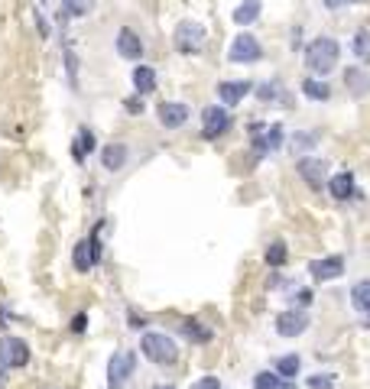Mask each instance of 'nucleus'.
<instances>
[{
  "label": "nucleus",
  "instance_id": "nucleus-10",
  "mask_svg": "<svg viewBox=\"0 0 370 389\" xmlns=\"http://www.w3.org/2000/svg\"><path fill=\"white\" fill-rule=\"evenodd\" d=\"M295 169H299V176H302L312 188L325 185V159H319V156H302V159L295 162Z\"/></svg>",
  "mask_w": 370,
  "mask_h": 389
},
{
  "label": "nucleus",
  "instance_id": "nucleus-12",
  "mask_svg": "<svg viewBox=\"0 0 370 389\" xmlns=\"http://www.w3.org/2000/svg\"><path fill=\"white\" fill-rule=\"evenodd\" d=\"M250 91H253L250 81H221V85H218V98H221V104H224V107L241 104Z\"/></svg>",
  "mask_w": 370,
  "mask_h": 389
},
{
  "label": "nucleus",
  "instance_id": "nucleus-24",
  "mask_svg": "<svg viewBox=\"0 0 370 389\" xmlns=\"http://www.w3.org/2000/svg\"><path fill=\"white\" fill-rule=\"evenodd\" d=\"M302 94H305V98H312V101H328L331 88L325 85V81H319V78H305V81H302Z\"/></svg>",
  "mask_w": 370,
  "mask_h": 389
},
{
  "label": "nucleus",
  "instance_id": "nucleus-28",
  "mask_svg": "<svg viewBox=\"0 0 370 389\" xmlns=\"http://www.w3.org/2000/svg\"><path fill=\"white\" fill-rule=\"evenodd\" d=\"M354 55L364 62H370V33L367 29H361V33L354 36Z\"/></svg>",
  "mask_w": 370,
  "mask_h": 389
},
{
  "label": "nucleus",
  "instance_id": "nucleus-6",
  "mask_svg": "<svg viewBox=\"0 0 370 389\" xmlns=\"http://www.w3.org/2000/svg\"><path fill=\"white\" fill-rule=\"evenodd\" d=\"M0 360L7 364V370H23V367L30 364V347H26V341L7 334V338L0 341Z\"/></svg>",
  "mask_w": 370,
  "mask_h": 389
},
{
  "label": "nucleus",
  "instance_id": "nucleus-1",
  "mask_svg": "<svg viewBox=\"0 0 370 389\" xmlns=\"http://www.w3.org/2000/svg\"><path fill=\"white\" fill-rule=\"evenodd\" d=\"M338 59H341V49H338V43L331 36H315V39L305 46V65H309V72H315V75L335 72Z\"/></svg>",
  "mask_w": 370,
  "mask_h": 389
},
{
  "label": "nucleus",
  "instance_id": "nucleus-29",
  "mask_svg": "<svg viewBox=\"0 0 370 389\" xmlns=\"http://www.w3.org/2000/svg\"><path fill=\"white\" fill-rule=\"evenodd\" d=\"M267 263L269 266H283V263H286V244H283V240L267 246Z\"/></svg>",
  "mask_w": 370,
  "mask_h": 389
},
{
  "label": "nucleus",
  "instance_id": "nucleus-31",
  "mask_svg": "<svg viewBox=\"0 0 370 389\" xmlns=\"http://www.w3.org/2000/svg\"><path fill=\"white\" fill-rule=\"evenodd\" d=\"M319 143V133H295V140H293V146H295V152H305V150H312V146Z\"/></svg>",
  "mask_w": 370,
  "mask_h": 389
},
{
  "label": "nucleus",
  "instance_id": "nucleus-40",
  "mask_svg": "<svg viewBox=\"0 0 370 389\" xmlns=\"http://www.w3.org/2000/svg\"><path fill=\"white\" fill-rule=\"evenodd\" d=\"M351 4H357V0H351Z\"/></svg>",
  "mask_w": 370,
  "mask_h": 389
},
{
  "label": "nucleus",
  "instance_id": "nucleus-37",
  "mask_svg": "<svg viewBox=\"0 0 370 389\" xmlns=\"http://www.w3.org/2000/svg\"><path fill=\"white\" fill-rule=\"evenodd\" d=\"M4 380H7V364L0 360V386H4Z\"/></svg>",
  "mask_w": 370,
  "mask_h": 389
},
{
  "label": "nucleus",
  "instance_id": "nucleus-33",
  "mask_svg": "<svg viewBox=\"0 0 370 389\" xmlns=\"http://www.w3.org/2000/svg\"><path fill=\"white\" fill-rule=\"evenodd\" d=\"M124 107H127V114H143V98H140V94H136V98H127Z\"/></svg>",
  "mask_w": 370,
  "mask_h": 389
},
{
  "label": "nucleus",
  "instance_id": "nucleus-16",
  "mask_svg": "<svg viewBox=\"0 0 370 389\" xmlns=\"http://www.w3.org/2000/svg\"><path fill=\"white\" fill-rule=\"evenodd\" d=\"M134 88H136V94L140 98H146V94H153L156 91V68H150V65H136L134 68Z\"/></svg>",
  "mask_w": 370,
  "mask_h": 389
},
{
  "label": "nucleus",
  "instance_id": "nucleus-26",
  "mask_svg": "<svg viewBox=\"0 0 370 389\" xmlns=\"http://www.w3.org/2000/svg\"><path fill=\"white\" fill-rule=\"evenodd\" d=\"M351 302L361 308V312H370V279H361L351 289Z\"/></svg>",
  "mask_w": 370,
  "mask_h": 389
},
{
  "label": "nucleus",
  "instance_id": "nucleus-38",
  "mask_svg": "<svg viewBox=\"0 0 370 389\" xmlns=\"http://www.w3.org/2000/svg\"><path fill=\"white\" fill-rule=\"evenodd\" d=\"M153 389H176L172 383H162V386H153Z\"/></svg>",
  "mask_w": 370,
  "mask_h": 389
},
{
  "label": "nucleus",
  "instance_id": "nucleus-25",
  "mask_svg": "<svg viewBox=\"0 0 370 389\" xmlns=\"http://www.w3.org/2000/svg\"><path fill=\"white\" fill-rule=\"evenodd\" d=\"M72 263H75L78 272H88L94 266V263H91V250H88V240H78V244H75V250H72Z\"/></svg>",
  "mask_w": 370,
  "mask_h": 389
},
{
  "label": "nucleus",
  "instance_id": "nucleus-39",
  "mask_svg": "<svg viewBox=\"0 0 370 389\" xmlns=\"http://www.w3.org/2000/svg\"><path fill=\"white\" fill-rule=\"evenodd\" d=\"M367 328H370V318H367Z\"/></svg>",
  "mask_w": 370,
  "mask_h": 389
},
{
  "label": "nucleus",
  "instance_id": "nucleus-15",
  "mask_svg": "<svg viewBox=\"0 0 370 389\" xmlns=\"http://www.w3.org/2000/svg\"><path fill=\"white\" fill-rule=\"evenodd\" d=\"M127 152H130V150H127L124 143H108L101 150V166L108 172H120L127 166Z\"/></svg>",
  "mask_w": 370,
  "mask_h": 389
},
{
  "label": "nucleus",
  "instance_id": "nucleus-14",
  "mask_svg": "<svg viewBox=\"0 0 370 389\" xmlns=\"http://www.w3.org/2000/svg\"><path fill=\"white\" fill-rule=\"evenodd\" d=\"M117 52L124 59H143V43H140V36L130 26H124L117 33Z\"/></svg>",
  "mask_w": 370,
  "mask_h": 389
},
{
  "label": "nucleus",
  "instance_id": "nucleus-21",
  "mask_svg": "<svg viewBox=\"0 0 370 389\" xmlns=\"http://www.w3.org/2000/svg\"><path fill=\"white\" fill-rule=\"evenodd\" d=\"M253 389H295L289 380H283V376H276L273 370H263L253 376Z\"/></svg>",
  "mask_w": 370,
  "mask_h": 389
},
{
  "label": "nucleus",
  "instance_id": "nucleus-4",
  "mask_svg": "<svg viewBox=\"0 0 370 389\" xmlns=\"http://www.w3.org/2000/svg\"><path fill=\"white\" fill-rule=\"evenodd\" d=\"M205 39H208V33H205L202 23H192V20H185V23H179L176 29V46L182 55H198L205 46Z\"/></svg>",
  "mask_w": 370,
  "mask_h": 389
},
{
  "label": "nucleus",
  "instance_id": "nucleus-20",
  "mask_svg": "<svg viewBox=\"0 0 370 389\" xmlns=\"http://www.w3.org/2000/svg\"><path fill=\"white\" fill-rule=\"evenodd\" d=\"M88 152H94V133L88 127H82L75 136V143H72V156H75V162H84Z\"/></svg>",
  "mask_w": 370,
  "mask_h": 389
},
{
  "label": "nucleus",
  "instance_id": "nucleus-30",
  "mask_svg": "<svg viewBox=\"0 0 370 389\" xmlns=\"http://www.w3.org/2000/svg\"><path fill=\"white\" fill-rule=\"evenodd\" d=\"M345 81H347V88H354V91H367L364 72H357V68H347V72H345Z\"/></svg>",
  "mask_w": 370,
  "mask_h": 389
},
{
  "label": "nucleus",
  "instance_id": "nucleus-32",
  "mask_svg": "<svg viewBox=\"0 0 370 389\" xmlns=\"http://www.w3.org/2000/svg\"><path fill=\"white\" fill-rule=\"evenodd\" d=\"M309 389H335V376L331 373H315V376H309Z\"/></svg>",
  "mask_w": 370,
  "mask_h": 389
},
{
  "label": "nucleus",
  "instance_id": "nucleus-9",
  "mask_svg": "<svg viewBox=\"0 0 370 389\" xmlns=\"http://www.w3.org/2000/svg\"><path fill=\"white\" fill-rule=\"evenodd\" d=\"M250 140H253V150L260 152V156H269V152H276L283 146V127L273 124V127H250Z\"/></svg>",
  "mask_w": 370,
  "mask_h": 389
},
{
  "label": "nucleus",
  "instance_id": "nucleus-3",
  "mask_svg": "<svg viewBox=\"0 0 370 389\" xmlns=\"http://www.w3.org/2000/svg\"><path fill=\"white\" fill-rule=\"evenodd\" d=\"M134 370H136L134 350H117L108 364V389H124V383L134 376Z\"/></svg>",
  "mask_w": 370,
  "mask_h": 389
},
{
  "label": "nucleus",
  "instance_id": "nucleus-35",
  "mask_svg": "<svg viewBox=\"0 0 370 389\" xmlns=\"http://www.w3.org/2000/svg\"><path fill=\"white\" fill-rule=\"evenodd\" d=\"M192 389H224V386H221V380H215V376H202Z\"/></svg>",
  "mask_w": 370,
  "mask_h": 389
},
{
  "label": "nucleus",
  "instance_id": "nucleus-5",
  "mask_svg": "<svg viewBox=\"0 0 370 389\" xmlns=\"http://www.w3.org/2000/svg\"><path fill=\"white\" fill-rule=\"evenodd\" d=\"M227 59L234 62V65L260 62V59H263V46L257 43V36H253V33H241V36H234V43H231V52H227Z\"/></svg>",
  "mask_w": 370,
  "mask_h": 389
},
{
  "label": "nucleus",
  "instance_id": "nucleus-19",
  "mask_svg": "<svg viewBox=\"0 0 370 389\" xmlns=\"http://www.w3.org/2000/svg\"><path fill=\"white\" fill-rule=\"evenodd\" d=\"M182 334L192 341V344H208V341L215 338V334H211L202 322H195V318H185V322H182Z\"/></svg>",
  "mask_w": 370,
  "mask_h": 389
},
{
  "label": "nucleus",
  "instance_id": "nucleus-8",
  "mask_svg": "<svg viewBox=\"0 0 370 389\" xmlns=\"http://www.w3.org/2000/svg\"><path fill=\"white\" fill-rule=\"evenodd\" d=\"M305 328H309V312H302V308H286V312L276 315L279 338H299Z\"/></svg>",
  "mask_w": 370,
  "mask_h": 389
},
{
  "label": "nucleus",
  "instance_id": "nucleus-22",
  "mask_svg": "<svg viewBox=\"0 0 370 389\" xmlns=\"http://www.w3.org/2000/svg\"><path fill=\"white\" fill-rule=\"evenodd\" d=\"M257 94H260V101H267V104H269V101H279V104H283V107H289V104H293V98H289V91H286V88H283V85H279V81H269V85H263Z\"/></svg>",
  "mask_w": 370,
  "mask_h": 389
},
{
  "label": "nucleus",
  "instance_id": "nucleus-11",
  "mask_svg": "<svg viewBox=\"0 0 370 389\" xmlns=\"http://www.w3.org/2000/svg\"><path fill=\"white\" fill-rule=\"evenodd\" d=\"M185 120H189V104H182V101H166V104H160V124H162V127L179 130Z\"/></svg>",
  "mask_w": 370,
  "mask_h": 389
},
{
  "label": "nucleus",
  "instance_id": "nucleus-36",
  "mask_svg": "<svg viewBox=\"0 0 370 389\" xmlns=\"http://www.w3.org/2000/svg\"><path fill=\"white\" fill-rule=\"evenodd\" d=\"M328 10H338V7H345V4H351V0H321Z\"/></svg>",
  "mask_w": 370,
  "mask_h": 389
},
{
  "label": "nucleus",
  "instance_id": "nucleus-2",
  "mask_svg": "<svg viewBox=\"0 0 370 389\" xmlns=\"http://www.w3.org/2000/svg\"><path fill=\"white\" fill-rule=\"evenodd\" d=\"M140 350L150 364L156 367H172L179 360V347L176 341L162 334V331H143V338H140Z\"/></svg>",
  "mask_w": 370,
  "mask_h": 389
},
{
  "label": "nucleus",
  "instance_id": "nucleus-23",
  "mask_svg": "<svg viewBox=\"0 0 370 389\" xmlns=\"http://www.w3.org/2000/svg\"><path fill=\"white\" fill-rule=\"evenodd\" d=\"M257 17H260V0H244V4L234 10V23L237 26H250Z\"/></svg>",
  "mask_w": 370,
  "mask_h": 389
},
{
  "label": "nucleus",
  "instance_id": "nucleus-18",
  "mask_svg": "<svg viewBox=\"0 0 370 389\" xmlns=\"http://www.w3.org/2000/svg\"><path fill=\"white\" fill-rule=\"evenodd\" d=\"M299 367H302L299 354H286V357H276V360H273V373H276V376H283V380L299 376Z\"/></svg>",
  "mask_w": 370,
  "mask_h": 389
},
{
  "label": "nucleus",
  "instance_id": "nucleus-7",
  "mask_svg": "<svg viewBox=\"0 0 370 389\" xmlns=\"http://www.w3.org/2000/svg\"><path fill=\"white\" fill-rule=\"evenodd\" d=\"M227 130H231V114H227V107L211 104V107L202 110V133H205V140H215V136L227 133Z\"/></svg>",
  "mask_w": 370,
  "mask_h": 389
},
{
  "label": "nucleus",
  "instance_id": "nucleus-34",
  "mask_svg": "<svg viewBox=\"0 0 370 389\" xmlns=\"http://www.w3.org/2000/svg\"><path fill=\"white\" fill-rule=\"evenodd\" d=\"M84 328H88V315L78 312L75 318H72V334H84Z\"/></svg>",
  "mask_w": 370,
  "mask_h": 389
},
{
  "label": "nucleus",
  "instance_id": "nucleus-13",
  "mask_svg": "<svg viewBox=\"0 0 370 389\" xmlns=\"http://www.w3.org/2000/svg\"><path fill=\"white\" fill-rule=\"evenodd\" d=\"M345 272V260L341 256H321V260H312V276L315 279H338Z\"/></svg>",
  "mask_w": 370,
  "mask_h": 389
},
{
  "label": "nucleus",
  "instance_id": "nucleus-27",
  "mask_svg": "<svg viewBox=\"0 0 370 389\" xmlns=\"http://www.w3.org/2000/svg\"><path fill=\"white\" fill-rule=\"evenodd\" d=\"M88 10H91V0H62V20L84 17Z\"/></svg>",
  "mask_w": 370,
  "mask_h": 389
},
{
  "label": "nucleus",
  "instance_id": "nucleus-17",
  "mask_svg": "<svg viewBox=\"0 0 370 389\" xmlns=\"http://www.w3.org/2000/svg\"><path fill=\"white\" fill-rule=\"evenodd\" d=\"M328 192H331V198H338V202H347V198L354 194V178H351V172H338V176L328 182Z\"/></svg>",
  "mask_w": 370,
  "mask_h": 389
}]
</instances>
